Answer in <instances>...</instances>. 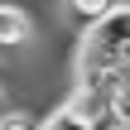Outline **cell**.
<instances>
[{"label":"cell","mask_w":130,"mask_h":130,"mask_svg":"<svg viewBox=\"0 0 130 130\" xmlns=\"http://www.w3.org/2000/svg\"><path fill=\"white\" fill-rule=\"evenodd\" d=\"M0 116H5V87H0Z\"/></svg>","instance_id":"8992f818"},{"label":"cell","mask_w":130,"mask_h":130,"mask_svg":"<svg viewBox=\"0 0 130 130\" xmlns=\"http://www.w3.org/2000/svg\"><path fill=\"white\" fill-rule=\"evenodd\" d=\"M130 68V5H116L106 19L87 24L77 48V82L82 87H111Z\"/></svg>","instance_id":"6da1fadb"},{"label":"cell","mask_w":130,"mask_h":130,"mask_svg":"<svg viewBox=\"0 0 130 130\" xmlns=\"http://www.w3.org/2000/svg\"><path fill=\"white\" fill-rule=\"evenodd\" d=\"M116 10V0H68V14L77 19V24H96V19H106Z\"/></svg>","instance_id":"3957f363"},{"label":"cell","mask_w":130,"mask_h":130,"mask_svg":"<svg viewBox=\"0 0 130 130\" xmlns=\"http://www.w3.org/2000/svg\"><path fill=\"white\" fill-rule=\"evenodd\" d=\"M0 130H43V121H34L29 111H5L0 116Z\"/></svg>","instance_id":"5b68a950"},{"label":"cell","mask_w":130,"mask_h":130,"mask_svg":"<svg viewBox=\"0 0 130 130\" xmlns=\"http://www.w3.org/2000/svg\"><path fill=\"white\" fill-rule=\"evenodd\" d=\"M34 39V24H29V14L19 10V5H0V48L10 53V48H24Z\"/></svg>","instance_id":"7a4b0ae2"},{"label":"cell","mask_w":130,"mask_h":130,"mask_svg":"<svg viewBox=\"0 0 130 130\" xmlns=\"http://www.w3.org/2000/svg\"><path fill=\"white\" fill-rule=\"evenodd\" d=\"M43 130H92L77 111H68V106H58V111H48L43 116Z\"/></svg>","instance_id":"277c9868"}]
</instances>
